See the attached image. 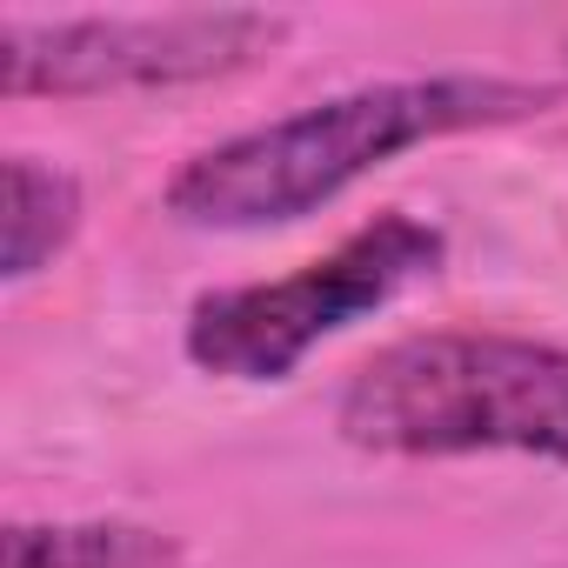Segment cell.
Instances as JSON below:
<instances>
[{"label":"cell","instance_id":"cell-1","mask_svg":"<svg viewBox=\"0 0 568 568\" xmlns=\"http://www.w3.org/2000/svg\"><path fill=\"white\" fill-rule=\"evenodd\" d=\"M555 88L508 81V74H415V81H368L348 94H328L315 108L274 114L261 128H241L168 181V214L214 234H254L288 227L342 201L362 174L402 161L408 148L475 134V128H515L528 114H548Z\"/></svg>","mask_w":568,"mask_h":568},{"label":"cell","instance_id":"cell-2","mask_svg":"<svg viewBox=\"0 0 568 568\" xmlns=\"http://www.w3.org/2000/svg\"><path fill=\"white\" fill-rule=\"evenodd\" d=\"M335 428L368 455H535L568 468V348L501 328L402 335L348 375Z\"/></svg>","mask_w":568,"mask_h":568},{"label":"cell","instance_id":"cell-3","mask_svg":"<svg viewBox=\"0 0 568 568\" xmlns=\"http://www.w3.org/2000/svg\"><path fill=\"white\" fill-rule=\"evenodd\" d=\"M442 254H448L442 227L388 207L362 221L348 241H335L322 261L281 281L207 288L187 308L181 348L201 375H221V382H288L328 335H342L362 315H382L402 288L428 281Z\"/></svg>","mask_w":568,"mask_h":568},{"label":"cell","instance_id":"cell-4","mask_svg":"<svg viewBox=\"0 0 568 568\" xmlns=\"http://www.w3.org/2000/svg\"><path fill=\"white\" fill-rule=\"evenodd\" d=\"M288 41V21L261 8H174V14H8L0 88L14 101H74L128 88H194L254 68Z\"/></svg>","mask_w":568,"mask_h":568},{"label":"cell","instance_id":"cell-5","mask_svg":"<svg viewBox=\"0 0 568 568\" xmlns=\"http://www.w3.org/2000/svg\"><path fill=\"white\" fill-rule=\"evenodd\" d=\"M8 234H0V274L8 281H34L41 267H54L68 254V241L81 234V181L41 154H8Z\"/></svg>","mask_w":568,"mask_h":568},{"label":"cell","instance_id":"cell-6","mask_svg":"<svg viewBox=\"0 0 568 568\" xmlns=\"http://www.w3.org/2000/svg\"><path fill=\"white\" fill-rule=\"evenodd\" d=\"M181 541L148 521H14L8 568H174Z\"/></svg>","mask_w":568,"mask_h":568}]
</instances>
